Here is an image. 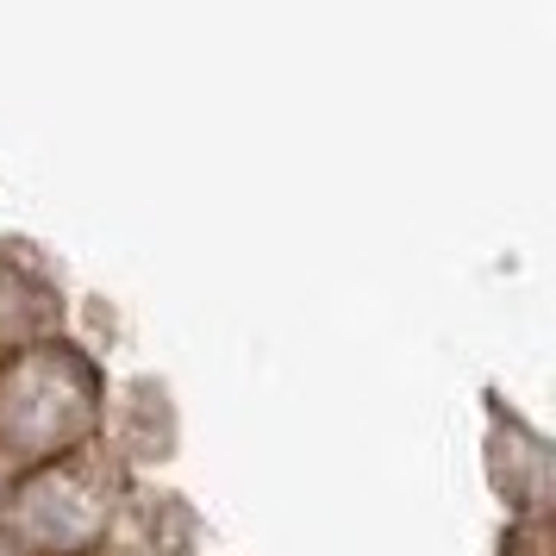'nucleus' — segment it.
Segmentation results:
<instances>
[{"label":"nucleus","instance_id":"4","mask_svg":"<svg viewBox=\"0 0 556 556\" xmlns=\"http://www.w3.org/2000/svg\"><path fill=\"white\" fill-rule=\"evenodd\" d=\"M63 338V281L26 238H0V356Z\"/></svg>","mask_w":556,"mask_h":556},{"label":"nucleus","instance_id":"2","mask_svg":"<svg viewBox=\"0 0 556 556\" xmlns=\"http://www.w3.org/2000/svg\"><path fill=\"white\" fill-rule=\"evenodd\" d=\"M126 488L131 469L106 444L56 456L45 469L13 476L0 538L20 556H101L113 538V519L126 506Z\"/></svg>","mask_w":556,"mask_h":556},{"label":"nucleus","instance_id":"5","mask_svg":"<svg viewBox=\"0 0 556 556\" xmlns=\"http://www.w3.org/2000/svg\"><path fill=\"white\" fill-rule=\"evenodd\" d=\"M501 556H551V519H506Z\"/></svg>","mask_w":556,"mask_h":556},{"label":"nucleus","instance_id":"1","mask_svg":"<svg viewBox=\"0 0 556 556\" xmlns=\"http://www.w3.org/2000/svg\"><path fill=\"white\" fill-rule=\"evenodd\" d=\"M106 369L63 331L51 344L0 356V469L26 476L56 456L101 444L106 431Z\"/></svg>","mask_w":556,"mask_h":556},{"label":"nucleus","instance_id":"6","mask_svg":"<svg viewBox=\"0 0 556 556\" xmlns=\"http://www.w3.org/2000/svg\"><path fill=\"white\" fill-rule=\"evenodd\" d=\"M7 488H13V476H7V469H0V513H7Z\"/></svg>","mask_w":556,"mask_h":556},{"label":"nucleus","instance_id":"3","mask_svg":"<svg viewBox=\"0 0 556 556\" xmlns=\"http://www.w3.org/2000/svg\"><path fill=\"white\" fill-rule=\"evenodd\" d=\"M481 463H488V488L501 494L506 519H551V438L531 426L526 413H513L501 394L481 406Z\"/></svg>","mask_w":556,"mask_h":556},{"label":"nucleus","instance_id":"7","mask_svg":"<svg viewBox=\"0 0 556 556\" xmlns=\"http://www.w3.org/2000/svg\"><path fill=\"white\" fill-rule=\"evenodd\" d=\"M0 556H20V551H13V544H7V538H0Z\"/></svg>","mask_w":556,"mask_h":556}]
</instances>
